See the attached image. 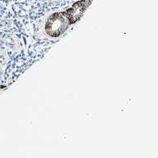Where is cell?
<instances>
[{
    "instance_id": "7a4b0ae2",
    "label": "cell",
    "mask_w": 158,
    "mask_h": 158,
    "mask_svg": "<svg viewBox=\"0 0 158 158\" xmlns=\"http://www.w3.org/2000/svg\"><path fill=\"white\" fill-rule=\"evenodd\" d=\"M92 3V0H80L73 4L72 8L68 9L67 11L63 12L70 24H74L78 20L85 12L89 4Z\"/></svg>"
},
{
    "instance_id": "6da1fadb",
    "label": "cell",
    "mask_w": 158,
    "mask_h": 158,
    "mask_svg": "<svg viewBox=\"0 0 158 158\" xmlns=\"http://www.w3.org/2000/svg\"><path fill=\"white\" fill-rule=\"evenodd\" d=\"M68 24H70V23L63 13H56L46 21V33L50 36L57 37L66 31Z\"/></svg>"
}]
</instances>
